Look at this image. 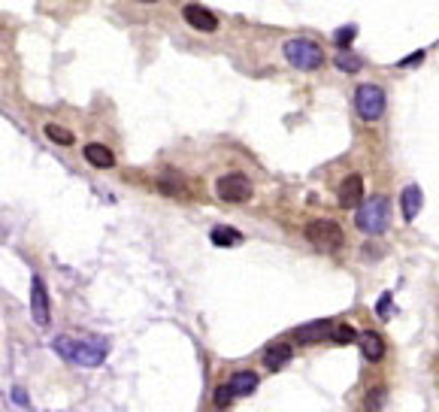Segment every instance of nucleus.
I'll return each instance as SVG.
<instances>
[{"instance_id":"nucleus-26","label":"nucleus","mask_w":439,"mask_h":412,"mask_svg":"<svg viewBox=\"0 0 439 412\" xmlns=\"http://www.w3.org/2000/svg\"><path fill=\"white\" fill-rule=\"evenodd\" d=\"M137 4H158V0H137Z\"/></svg>"},{"instance_id":"nucleus-10","label":"nucleus","mask_w":439,"mask_h":412,"mask_svg":"<svg viewBox=\"0 0 439 412\" xmlns=\"http://www.w3.org/2000/svg\"><path fill=\"white\" fill-rule=\"evenodd\" d=\"M333 334V321L328 318H319V321H309V325H300L297 327V339L306 346H312V343H321L324 337H330Z\"/></svg>"},{"instance_id":"nucleus-15","label":"nucleus","mask_w":439,"mask_h":412,"mask_svg":"<svg viewBox=\"0 0 439 412\" xmlns=\"http://www.w3.org/2000/svg\"><path fill=\"white\" fill-rule=\"evenodd\" d=\"M230 388L237 391V397L252 394V391L258 388V373H252V370H237V373L230 376Z\"/></svg>"},{"instance_id":"nucleus-14","label":"nucleus","mask_w":439,"mask_h":412,"mask_svg":"<svg viewBox=\"0 0 439 412\" xmlns=\"http://www.w3.org/2000/svg\"><path fill=\"white\" fill-rule=\"evenodd\" d=\"M357 343H361V351H364V358H366V361H382V355H385V343H382V337H379V334H373V330H364V334L357 337Z\"/></svg>"},{"instance_id":"nucleus-2","label":"nucleus","mask_w":439,"mask_h":412,"mask_svg":"<svg viewBox=\"0 0 439 412\" xmlns=\"http://www.w3.org/2000/svg\"><path fill=\"white\" fill-rule=\"evenodd\" d=\"M282 52H285V61H288L291 67H297V70H319V67H324L321 46L312 43V39H306V37L288 39V43L282 46Z\"/></svg>"},{"instance_id":"nucleus-22","label":"nucleus","mask_w":439,"mask_h":412,"mask_svg":"<svg viewBox=\"0 0 439 412\" xmlns=\"http://www.w3.org/2000/svg\"><path fill=\"white\" fill-rule=\"evenodd\" d=\"M376 313H379V318H391L388 313H391V294H382V300L376 304Z\"/></svg>"},{"instance_id":"nucleus-24","label":"nucleus","mask_w":439,"mask_h":412,"mask_svg":"<svg viewBox=\"0 0 439 412\" xmlns=\"http://www.w3.org/2000/svg\"><path fill=\"white\" fill-rule=\"evenodd\" d=\"M418 61H424V52H421V49H418V52H415V55H409V58H403V61H400V67H412V64H418Z\"/></svg>"},{"instance_id":"nucleus-8","label":"nucleus","mask_w":439,"mask_h":412,"mask_svg":"<svg viewBox=\"0 0 439 412\" xmlns=\"http://www.w3.org/2000/svg\"><path fill=\"white\" fill-rule=\"evenodd\" d=\"M182 15H185V22L194 27V31H203V34H216L218 31V18L209 13V9H203L200 4H188L182 9Z\"/></svg>"},{"instance_id":"nucleus-20","label":"nucleus","mask_w":439,"mask_h":412,"mask_svg":"<svg viewBox=\"0 0 439 412\" xmlns=\"http://www.w3.org/2000/svg\"><path fill=\"white\" fill-rule=\"evenodd\" d=\"M354 37H357V25H345V27H340V31L333 34V43L345 52V49H349V46L354 43Z\"/></svg>"},{"instance_id":"nucleus-5","label":"nucleus","mask_w":439,"mask_h":412,"mask_svg":"<svg viewBox=\"0 0 439 412\" xmlns=\"http://www.w3.org/2000/svg\"><path fill=\"white\" fill-rule=\"evenodd\" d=\"M354 109H357V116H361L364 122H379L382 113H385V92H382L379 85H373V82L357 85V92H354Z\"/></svg>"},{"instance_id":"nucleus-1","label":"nucleus","mask_w":439,"mask_h":412,"mask_svg":"<svg viewBox=\"0 0 439 412\" xmlns=\"http://www.w3.org/2000/svg\"><path fill=\"white\" fill-rule=\"evenodd\" d=\"M52 349L55 355H61L67 364H76V367H100L104 358L109 355V339L106 337H97V334H88V337H55L52 339Z\"/></svg>"},{"instance_id":"nucleus-21","label":"nucleus","mask_w":439,"mask_h":412,"mask_svg":"<svg viewBox=\"0 0 439 412\" xmlns=\"http://www.w3.org/2000/svg\"><path fill=\"white\" fill-rule=\"evenodd\" d=\"M233 397H237V391L230 388V382H228V385H218V388H216V394H212V400H216V406H218V409H228Z\"/></svg>"},{"instance_id":"nucleus-11","label":"nucleus","mask_w":439,"mask_h":412,"mask_svg":"<svg viewBox=\"0 0 439 412\" xmlns=\"http://www.w3.org/2000/svg\"><path fill=\"white\" fill-rule=\"evenodd\" d=\"M294 358V349L288 343H273L264 349V364H267V370H282L285 364H291Z\"/></svg>"},{"instance_id":"nucleus-23","label":"nucleus","mask_w":439,"mask_h":412,"mask_svg":"<svg viewBox=\"0 0 439 412\" xmlns=\"http://www.w3.org/2000/svg\"><path fill=\"white\" fill-rule=\"evenodd\" d=\"M382 397H385V391H382V388L376 391V397H373V391H370V394H366V412H376V409H379Z\"/></svg>"},{"instance_id":"nucleus-7","label":"nucleus","mask_w":439,"mask_h":412,"mask_svg":"<svg viewBox=\"0 0 439 412\" xmlns=\"http://www.w3.org/2000/svg\"><path fill=\"white\" fill-rule=\"evenodd\" d=\"M30 316L39 327H49V321H52V300H49L46 282L39 276L30 279Z\"/></svg>"},{"instance_id":"nucleus-3","label":"nucleus","mask_w":439,"mask_h":412,"mask_svg":"<svg viewBox=\"0 0 439 412\" xmlns=\"http://www.w3.org/2000/svg\"><path fill=\"white\" fill-rule=\"evenodd\" d=\"M388 218H391V209H388V200L385 197H373V200H364L357 206V218L354 225L370 237H379L388 230Z\"/></svg>"},{"instance_id":"nucleus-18","label":"nucleus","mask_w":439,"mask_h":412,"mask_svg":"<svg viewBox=\"0 0 439 412\" xmlns=\"http://www.w3.org/2000/svg\"><path fill=\"white\" fill-rule=\"evenodd\" d=\"M357 330L352 327V325H333V334H330V339L336 346H349V343H357Z\"/></svg>"},{"instance_id":"nucleus-17","label":"nucleus","mask_w":439,"mask_h":412,"mask_svg":"<svg viewBox=\"0 0 439 412\" xmlns=\"http://www.w3.org/2000/svg\"><path fill=\"white\" fill-rule=\"evenodd\" d=\"M46 137L52 139V143L58 146H73L76 143V137H73V130H67V127H61V125H46Z\"/></svg>"},{"instance_id":"nucleus-19","label":"nucleus","mask_w":439,"mask_h":412,"mask_svg":"<svg viewBox=\"0 0 439 412\" xmlns=\"http://www.w3.org/2000/svg\"><path fill=\"white\" fill-rule=\"evenodd\" d=\"M333 64H336L340 73H357V70H361V58H354L349 52H340V55L333 58Z\"/></svg>"},{"instance_id":"nucleus-4","label":"nucleus","mask_w":439,"mask_h":412,"mask_svg":"<svg viewBox=\"0 0 439 412\" xmlns=\"http://www.w3.org/2000/svg\"><path fill=\"white\" fill-rule=\"evenodd\" d=\"M306 239H309L315 249H321V252H336V249H342L345 234L330 218H315V222L306 225Z\"/></svg>"},{"instance_id":"nucleus-12","label":"nucleus","mask_w":439,"mask_h":412,"mask_svg":"<svg viewBox=\"0 0 439 412\" xmlns=\"http://www.w3.org/2000/svg\"><path fill=\"white\" fill-rule=\"evenodd\" d=\"M400 209H403V222H415L418 209H421V188L406 185L403 194H400Z\"/></svg>"},{"instance_id":"nucleus-16","label":"nucleus","mask_w":439,"mask_h":412,"mask_svg":"<svg viewBox=\"0 0 439 412\" xmlns=\"http://www.w3.org/2000/svg\"><path fill=\"white\" fill-rule=\"evenodd\" d=\"M209 239L216 243L218 249H230V246H240L242 243V234L237 227H228V225H218V227H212V234Z\"/></svg>"},{"instance_id":"nucleus-25","label":"nucleus","mask_w":439,"mask_h":412,"mask_svg":"<svg viewBox=\"0 0 439 412\" xmlns=\"http://www.w3.org/2000/svg\"><path fill=\"white\" fill-rule=\"evenodd\" d=\"M13 400H16V404H27V394H25L22 388H16V391H13Z\"/></svg>"},{"instance_id":"nucleus-9","label":"nucleus","mask_w":439,"mask_h":412,"mask_svg":"<svg viewBox=\"0 0 439 412\" xmlns=\"http://www.w3.org/2000/svg\"><path fill=\"white\" fill-rule=\"evenodd\" d=\"M364 179L357 176V173H352L349 179H342V185H340V206H345V209H354V206H361L364 204Z\"/></svg>"},{"instance_id":"nucleus-6","label":"nucleus","mask_w":439,"mask_h":412,"mask_svg":"<svg viewBox=\"0 0 439 412\" xmlns=\"http://www.w3.org/2000/svg\"><path fill=\"white\" fill-rule=\"evenodd\" d=\"M216 194L221 200H228V204H242V200L252 197V182L242 173H224L216 182Z\"/></svg>"},{"instance_id":"nucleus-13","label":"nucleus","mask_w":439,"mask_h":412,"mask_svg":"<svg viewBox=\"0 0 439 412\" xmlns=\"http://www.w3.org/2000/svg\"><path fill=\"white\" fill-rule=\"evenodd\" d=\"M85 161L91 167H97V170H106V167L116 164V155H112L104 143H88L85 146Z\"/></svg>"}]
</instances>
